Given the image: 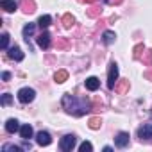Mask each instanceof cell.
I'll return each instance as SVG.
<instances>
[{
  "mask_svg": "<svg viewBox=\"0 0 152 152\" xmlns=\"http://www.w3.org/2000/svg\"><path fill=\"white\" fill-rule=\"evenodd\" d=\"M129 132H118L116 134V138H115V145L118 147V148H125L127 145H129Z\"/></svg>",
  "mask_w": 152,
  "mask_h": 152,
  "instance_id": "52a82bcc",
  "label": "cell"
},
{
  "mask_svg": "<svg viewBox=\"0 0 152 152\" xmlns=\"http://www.w3.org/2000/svg\"><path fill=\"white\" fill-rule=\"evenodd\" d=\"M13 102V95L11 93H4L2 95V100H0V104H2V106H9Z\"/></svg>",
  "mask_w": 152,
  "mask_h": 152,
  "instance_id": "83f0119b",
  "label": "cell"
},
{
  "mask_svg": "<svg viewBox=\"0 0 152 152\" xmlns=\"http://www.w3.org/2000/svg\"><path fill=\"white\" fill-rule=\"evenodd\" d=\"M141 52H145V47H143V43H138V45L134 47L132 57H134V59H141Z\"/></svg>",
  "mask_w": 152,
  "mask_h": 152,
  "instance_id": "d4e9b609",
  "label": "cell"
},
{
  "mask_svg": "<svg viewBox=\"0 0 152 152\" xmlns=\"http://www.w3.org/2000/svg\"><path fill=\"white\" fill-rule=\"evenodd\" d=\"M84 84H86V90H90V91H97L100 88V81L97 77H88Z\"/></svg>",
  "mask_w": 152,
  "mask_h": 152,
  "instance_id": "4fadbf2b",
  "label": "cell"
},
{
  "mask_svg": "<svg viewBox=\"0 0 152 152\" xmlns=\"http://www.w3.org/2000/svg\"><path fill=\"white\" fill-rule=\"evenodd\" d=\"M57 48H68V41L63 39V38H59L57 39Z\"/></svg>",
  "mask_w": 152,
  "mask_h": 152,
  "instance_id": "f1b7e54d",
  "label": "cell"
},
{
  "mask_svg": "<svg viewBox=\"0 0 152 152\" xmlns=\"http://www.w3.org/2000/svg\"><path fill=\"white\" fill-rule=\"evenodd\" d=\"M75 141H77V138H75L73 134H66V136L61 138V141H59V148L64 150V152H70V150L75 147Z\"/></svg>",
  "mask_w": 152,
  "mask_h": 152,
  "instance_id": "3957f363",
  "label": "cell"
},
{
  "mask_svg": "<svg viewBox=\"0 0 152 152\" xmlns=\"http://www.w3.org/2000/svg\"><path fill=\"white\" fill-rule=\"evenodd\" d=\"M116 83H118V64L113 61L109 64V70H107V88L109 90H115Z\"/></svg>",
  "mask_w": 152,
  "mask_h": 152,
  "instance_id": "7a4b0ae2",
  "label": "cell"
},
{
  "mask_svg": "<svg viewBox=\"0 0 152 152\" xmlns=\"http://www.w3.org/2000/svg\"><path fill=\"white\" fill-rule=\"evenodd\" d=\"M79 2H83V4H95L97 0H79Z\"/></svg>",
  "mask_w": 152,
  "mask_h": 152,
  "instance_id": "d6a6232c",
  "label": "cell"
},
{
  "mask_svg": "<svg viewBox=\"0 0 152 152\" xmlns=\"http://www.w3.org/2000/svg\"><path fill=\"white\" fill-rule=\"evenodd\" d=\"M0 6H2V9L6 13H15L18 9V4L15 2V0H0Z\"/></svg>",
  "mask_w": 152,
  "mask_h": 152,
  "instance_id": "30bf717a",
  "label": "cell"
},
{
  "mask_svg": "<svg viewBox=\"0 0 152 152\" xmlns=\"http://www.w3.org/2000/svg\"><path fill=\"white\" fill-rule=\"evenodd\" d=\"M88 125H90V129H93V131H97V129H100V125H102V120H100L99 116H93V118H90V122H88Z\"/></svg>",
  "mask_w": 152,
  "mask_h": 152,
  "instance_id": "44dd1931",
  "label": "cell"
},
{
  "mask_svg": "<svg viewBox=\"0 0 152 152\" xmlns=\"http://www.w3.org/2000/svg\"><path fill=\"white\" fill-rule=\"evenodd\" d=\"M22 9H23V13H27V15H31V13H34L36 11V4H34V0H22Z\"/></svg>",
  "mask_w": 152,
  "mask_h": 152,
  "instance_id": "5bb4252c",
  "label": "cell"
},
{
  "mask_svg": "<svg viewBox=\"0 0 152 152\" xmlns=\"http://www.w3.org/2000/svg\"><path fill=\"white\" fill-rule=\"evenodd\" d=\"M129 79H122L120 83H116V86H115V91L118 93V95H125L127 91H129Z\"/></svg>",
  "mask_w": 152,
  "mask_h": 152,
  "instance_id": "8fae6325",
  "label": "cell"
},
{
  "mask_svg": "<svg viewBox=\"0 0 152 152\" xmlns=\"http://www.w3.org/2000/svg\"><path fill=\"white\" fill-rule=\"evenodd\" d=\"M141 61H143V64L152 66V50H145L143 56H141Z\"/></svg>",
  "mask_w": 152,
  "mask_h": 152,
  "instance_id": "7402d4cb",
  "label": "cell"
},
{
  "mask_svg": "<svg viewBox=\"0 0 152 152\" xmlns=\"http://www.w3.org/2000/svg\"><path fill=\"white\" fill-rule=\"evenodd\" d=\"M50 23H52V18H50L48 15H43V16H39V20H38V25H39L41 29H47Z\"/></svg>",
  "mask_w": 152,
  "mask_h": 152,
  "instance_id": "d6986e66",
  "label": "cell"
},
{
  "mask_svg": "<svg viewBox=\"0 0 152 152\" xmlns=\"http://www.w3.org/2000/svg\"><path fill=\"white\" fill-rule=\"evenodd\" d=\"M20 136H22V140H29V138H32V127H31L29 124L22 125V127H20Z\"/></svg>",
  "mask_w": 152,
  "mask_h": 152,
  "instance_id": "9a60e30c",
  "label": "cell"
},
{
  "mask_svg": "<svg viewBox=\"0 0 152 152\" xmlns=\"http://www.w3.org/2000/svg\"><path fill=\"white\" fill-rule=\"evenodd\" d=\"M61 104H63V109H64L66 113L73 115V116H83V115H86L88 111H91V109H93L91 102H90L86 97L77 99V97H72V95H68V93H66V95H63Z\"/></svg>",
  "mask_w": 152,
  "mask_h": 152,
  "instance_id": "6da1fadb",
  "label": "cell"
},
{
  "mask_svg": "<svg viewBox=\"0 0 152 152\" xmlns=\"http://www.w3.org/2000/svg\"><path fill=\"white\" fill-rule=\"evenodd\" d=\"M34 29H36V23H27V25L23 27V38H25V41H27V43H29V38L32 36Z\"/></svg>",
  "mask_w": 152,
  "mask_h": 152,
  "instance_id": "ac0fdd59",
  "label": "cell"
},
{
  "mask_svg": "<svg viewBox=\"0 0 152 152\" xmlns=\"http://www.w3.org/2000/svg\"><path fill=\"white\" fill-rule=\"evenodd\" d=\"M34 97H36V91H34L32 88H22V90L18 91V100H20L22 104H29V102H32Z\"/></svg>",
  "mask_w": 152,
  "mask_h": 152,
  "instance_id": "277c9868",
  "label": "cell"
},
{
  "mask_svg": "<svg viewBox=\"0 0 152 152\" xmlns=\"http://www.w3.org/2000/svg\"><path fill=\"white\" fill-rule=\"evenodd\" d=\"M0 48L2 50L9 48V34L7 32H2V36H0Z\"/></svg>",
  "mask_w": 152,
  "mask_h": 152,
  "instance_id": "ffe728a7",
  "label": "cell"
},
{
  "mask_svg": "<svg viewBox=\"0 0 152 152\" xmlns=\"http://www.w3.org/2000/svg\"><path fill=\"white\" fill-rule=\"evenodd\" d=\"M36 143H38L39 147H48V145L52 143V138H50V134H48L47 131H39V132L36 134Z\"/></svg>",
  "mask_w": 152,
  "mask_h": 152,
  "instance_id": "5b68a950",
  "label": "cell"
},
{
  "mask_svg": "<svg viewBox=\"0 0 152 152\" xmlns=\"http://www.w3.org/2000/svg\"><path fill=\"white\" fill-rule=\"evenodd\" d=\"M73 22H75V18H73V16H72V15H70V13H68V15H64V16H63V25H64V27H66V29H70V27H72V25H73Z\"/></svg>",
  "mask_w": 152,
  "mask_h": 152,
  "instance_id": "cb8c5ba5",
  "label": "cell"
},
{
  "mask_svg": "<svg viewBox=\"0 0 152 152\" xmlns=\"http://www.w3.org/2000/svg\"><path fill=\"white\" fill-rule=\"evenodd\" d=\"M115 39H116V34H115L113 31H106V32L102 34V41H104V45H111V43H115Z\"/></svg>",
  "mask_w": 152,
  "mask_h": 152,
  "instance_id": "2e32d148",
  "label": "cell"
},
{
  "mask_svg": "<svg viewBox=\"0 0 152 152\" xmlns=\"http://www.w3.org/2000/svg\"><path fill=\"white\" fill-rule=\"evenodd\" d=\"M50 38H52V36H50V34L45 31V32H41V34L36 38V41H38V45H39L43 50H47V48L50 47Z\"/></svg>",
  "mask_w": 152,
  "mask_h": 152,
  "instance_id": "ba28073f",
  "label": "cell"
},
{
  "mask_svg": "<svg viewBox=\"0 0 152 152\" xmlns=\"http://www.w3.org/2000/svg\"><path fill=\"white\" fill-rule=\"evenodd\" d=\"M2 150H4V152H7V150H15V152H20V150H23V147L13 145V143H6V145L2 147Z\"/></svg>",
  "mask_w": 152,
  "mask_h": 152,
  "instance_id": "484cf974",
  "label": "cell"
},
{
  "mask_svg": "<svg viewBox=\"0 0 152 152\" xmlns=\"http://www.w3.org/2000/svg\"><path fill=\"white\" fill-rule=\"evenodd\" d=\"M6 131H7L9 134H15L16 131H20V122H18L16 118H9V120L6 122Z\"/></svg>",
  "mask_w": 152,
  "mask_h": 152,
  "instance_id": "7c38bea8",
  "label": "cell"
},
{
  "mask_svg": "<svg viewBox=\"0 0 152 152\" xmlns=\"http://www.w3.org/2000/svg\"><path fill=\"white\" fill-rule=\"evenodd\" d=\"M23 141H25V143L22 145V147H23V150H31V148H32V145L29 143V140H23Z\"/></svg>",
  "mask_w": 152,
  "mask_h": 152,
  "instance_id": "f546056e",
  "label": "cell"
},
{
  "mask_svg": "<svg viewBox=\"0 0 152 152\" xmlns=\"http://www.w3.org/2000/svg\"><path fill=\"white\" fill-rule=\"evenodd\" d=\"M102 15V9H99L97 6H91L90 9H88V16L90 18H97V16H100Z\"/></svg>",
  "mask_w": 152,
  "mask_h": 152,
  "instance_id": "603a6c76",
  "label": "cell"
},
{
  "mask_svg": "<svg viewBox=\"0 0 152 152\" xmlns=\"http://www.w3.org/2000/svg\"><path fill=\"white\" fill-rule=\"evenodd\" d=\"M7 50H9V52H7L9 59H13V61H23V52H22L20 47H11V48H7Z\"/></svg>",
  "mask_w": 152,
  "mask_h": 152,
  "instance_id": "9c48e42d",
  "label": "cell"
},
{
  "mask_svg": "<svg viewBox=\"0 0 152 152\" xmlns=\"http://www.w3.org/2000/svg\"><path fill=\"white\" fill-rule=\"evenodd\" d=\"M2 79H4V81H9V79H11V73H9V72H4V73H2Z\"/></svg>",
  "mask_w": 152,
  "mask_h": 152,
  "instance_id": "1f68e13d",
  "label": "cell"
},
{
  "mask_svg": "<svg viewBox=\"0 0 152 152\" xmlns=\"http://www.w3.org/2000/svg\"><path fill=\"white\" fill-rule=\"evenodd\" d=\"M79 150H81V152H91V150H93V145H91L90 141H83V143L79 145Z\"/></svg>",
  "mask_w": 152,
  "mask_h": 152,
  "instance_id": "4316f807",
  "label": "cell"
},
{
  "mask_svg": "<svg viewBox=\"0 0 152 152\" xmlns=\"http://www.w3.org/2000/svg\"><path fill=\"white\" fill-rule=\"evenodd\" d=\"M107 4H111V6H118V4H122L124 0H106Z\"/></svg>",
  "mask_w": 152,
  "mask_h": 152,
  "instance_id": "4dcf8cb0",
  "label": "cell"
},
{
  "mask_svg": "<svg viewBox=\"0 0 152 152\" xmlns=\"http://www.w3.org/2000/svg\"><path fill=\"white\" fill-rule=\"evenodd\" d=\"M138 138L143 141V140H150L152 138V124H143L140 129H138Z\"/></svg>",
  "mask_w": 152,
  "mask_h": 152,
  "instance_id": "8992f818",
  "label": "cell"
},
{
  "mask_svg": "<svg viewBox=\"0 0 152 152\" xmlns=\"http://www.w3.org/2000/svg\"><path fill=\"white\" fill-rule=\"evenodd\" d=\"M54 79H56V83H57V84L64 83V81L68 79V72H66V70H57V72H56V75H54Z\"/></svg>",
  "mask_w": 152,
  "mask_h": 152,
  "instance_id": "e0dca14e",
  "label": "cell"
}]
</instances>
